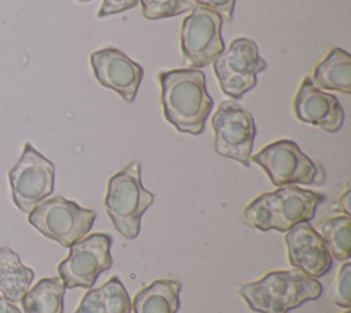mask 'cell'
<instances>
[{
  "instance_id": "obj_1",
  "label": "cell",
  "mask_w": 351,
  "mask_h": 313,
  "mask_svg": "<svg viewBox=\"0 0 351 313\" xmlns=\"http://www.w3.org/2000/svg\"><path fill=\"white\" fill-rule=\"evenodd\" d=\"M165 118L182 133L199 135L213 108L204 73L197 69H176L159 73Z\"/></svg>"
},
{
  "instance_id": "obj_2",
  "label": "cell",
  "mask_w": 351,
  "mask_h": 313,
  "mask_svg": "<svg viewBox=\"0 0 351 313\" xmlns=\"http://www.w3.org/2000/svg\"><path fill=\"white\" fill-rule=\"evenodd\" d=\"M239 294L258 313H288L322 294V284L299 269L269 272L262 279L244 284Z\"/></svg>"
},
{
  "instance_id": "obj_3",
  "label": "cell",
  "mask_w": 351,
  "mask_h": 313,
  "mask_svg": "<svg viewBox=\"0 0 351 313\" xmlns=\"http://www.w3.org/2000/svg\"><path fill=\"white\" fill-rule=\"evenodd\" d=\"M322 200V194L296 185H284L255 198L244 209L243 220L261 231L285 232L299 222H308Z\"/></svg>"
},
{
  "instance_id": "obj_4",
  "label": "cell",
  "mask_w": 351,
  "mask_h": 313,
  "mask_svg": "<svg viewBox=\"0 0 351 313\" xmlns=\"http://www.w3.org/2000/svg\"><path fill=\"white\" fill-rule=\"evenodd\" d=\"M154 199L155 195L143 187L141 165L136 161L108 180L104 206L114 228L123 237L134 239L140 232L141 217Z\"/></svg>"
},
{
  "instance_id": "obj_5",
  "label": "cell",
  "mask_w": 351,
  "mask_h": 313,
  "mask_svg": "<svg viewBox=\"0 0 351 313\" xmlns=\"http://www.w3.org/2000/svg\"><path fill=\"white\" fill-rule=\"evenodd\" d=\"M96 213L73 200L55 196L40 202L30 213L29 222L45 237L70 247L92 228Z\"/></svg>"
},
{
  "instance_id": "obj_6",
  "label": "cell",
  "mask_w": 351,
  "mask_h": 313,
  "mask_svg": "<svg viewBox=\"0 0 351 313\" xmlns=\"http://www.w3.org/2000/svg\"><path fill=\"white\" fill-rule=\"evenodd\" d=\"M8 178L15 206L29 214L40 202L52 194L55 166L30 143H26L22 155L10 169Z\"/></svg>"
},
{
  "instance_id": "obj_7",
  "label": "cell",
  "mask_w": 351,
  "mask_h": 313,
  "mask_svg": "<svg viewBox=\"0 0 351 313\" xmlns=\"http://www.w3.org/2000/svg\"><path fill=\"white\" fill-rule=\"evenodd\" d=\"M266 69L254 40L239 37L214 59V71L222 92L233 99L243 97L256 85V74Z\"/></svg>"
},
{
  "instance_id": "obj_8",
  "label": "cell",
  "mask_w": 351,
  "mask_h": 313,
  "mask_svg": "<svg viewBox=\"0 0 351 313\" xmlns=\"http://www.w3.org/2000/svg\"><path fill=\"white\" fill-rule=\"evenodd\" d=\"M111 243L108 235L92 233L71 244L70 254L58 266L64 287L92 288L99 275L112 265Z\"/></svg>"
},
{
  "instance_id": "obj_9",
  "label": "cell",
  "mask_w": 351,
  "mask_h": 313,
  "mask_svg": "<svg viewBox=\"0 0 351 313\" xmlns=\"http://www.w3.org/2000/svg\"><path fill=\"white\" fill-rule=\"evenodd\" d=\"M215 151L248 167L255 139V121L251 113L234 102H222L211 118Z\"/></svg>"
},
{
  "instance_id": "obj_10",
  "label": "cell",
  "mask_w": 351,
  "mask_h": 313,
  "mask_svg": "<svg viewBox=\"0 0 351 313\" xmlns=\"http://www.w3.org/2000/svg\"><path fill=\"white\" fill-rule=\"evenodd\" d=\"M223 19L211 8L196 4L181 27V51L192 67H204L223 52L221 36Z\"/></svg>"
},
{
  "instance_id": "obj_11",
  "label": "cell",
  "mask_w": 351,
  "mask_h": 313,
  "mask_svg": "<svg viewBox=\"0 0 351 313\" xmlns=\"http://www.w3.org/2000/svg\"><path fill=\"white\" fill-rule=\"evenodd\" d=\"M251 159L266 172L276 187L314 184L318 180L317 165L292 140L274 141Z\"/></svg>"
},
{
  "instance_id": "obj_12",
  "label": "cell",
  "mask_w": 351,
  "mask_h": 313,
  "mask_svg": "<svg viewBox=\"0 0 351 313\" xmlns=\"http://www.w3.org/2000/svg\"><path fill=\"white\" fill-rule=\"evenodd\" d=\"M95 77L104 88L115 91L126 102L136 99L144 70L125 52L117 48H104L90 55Z\"/></svg>"
},
{
  "instance_id": "obj_13",
  "label": "cell",
  "mask_w": 351,
  "mask_h": 313,
  "mask_svg": "<svg viewBox=\"0 0 351 313\" xmlns=\"http://www.w3.org/2000/svg\"><path fill=\"white\" fill-rule=\"evenodd\" d=\"M284 239L289 264L307 276L318 279L332 266V255L326 243L308 222L293 225Z\"/></svg>"
},
{
  "instance_id": "obj_14",
  "label": "cell",
  "mask_w": 351,
  "mask_h": 313,
  "mask_svg": "<svg viewBox=\"0 0 351 313\" xmlns=\"http://www.w3.org/2000/svg\"><path fill=\"white\" fill-rule=\"evenodd\" d=\"M293 111L299 121L335 133L343 128L344 110L335 95L318 89L310 77H304L293 100Z\"/></svg>"
},
{
  "instance_id": "obj_15",
  "label": "cell",
  "mask_w": 351,
  "mask_h": 313,
  "mask_svg": "<svg viewBox=\"0 0 351 313\" xmlns=\"http://www.w3.org/2000/svg\"><path fill=\"white\" fill-rule=\"evenodd\" d=\"M180 291V281L158 279L137 292L132 302L133 313H177Z\"/></svg>"
},
{
  "instance_id": "obj_16",
  "label": "cell",
  "mask_w": 351,
  "mask_h": 313,
  "mask_svg": "<svg viewBox=\"0 0 351 313\" xmlns=\"http://www.w3.org/2000/svg\"><path fill=\"white\" fill-rule=\"evenodd\" d=\"M132 302L121 283L114 276L99 288L89 290L74 313H130Z\"/></svg>"
},
{
  "instance_id": "obj_17",
  "label": "cell",
  "mask_w": 351,
  "mask_h": 313,
  "mask_svg": "<svg viewBox=\"0 0 351 313\" xmlns=\"http://www.w3.org/2000/svg\"><path fill=\"white\" fill-rule=\"evenodd\" d=\"M318 89L351 92V56L341 48H333L322 62H319L311 78Z\"/></svg>"
},
{
  "instance_id": "obj_18",
  "label": "cell",
  "mask_w": 351,
  "mask_h": 313,
  "mask_svg": "<svg viewBox=\"0 0 351 313\" xmlns=\"http://www.w3.org/2000/svg\"><path fill=\"white\" fill-rule=\"evenodd\" d=\"M34 272L25 266L18 254L10 247H0V292L12 303L22 301L27 292Z\"/></svg>"
},
{
  "instance_id": "obj_19",
  "label": "cell",
  "mask_w": 351,
  "mask_h": 313,
  "mask_svg": "<svg viewBox=\"0 0 351 313\" xmlns=\"http://www.w3.org/2000/svg\"><path fill=\"white\" fill-rule=\"evenodd\" d=\"M64 292L60 277H44L23 295V313H63Z\"/></svg>"
},
{
  "instance_id": "obj_20",
  "label": "cell",
  "mask_w": 351,
  "mask_h": 313,
  "mask_svg": "<svg viewBox=\"0 0 351 313\" xmlns=\"http://www.w3.org/2000/svg\"><path fill=\"white\" fill-rule=\"evenodd\" d=\"M350 216L330 217L319 222V235L326 243L332 258H336L339 261H347L350 258Z\"/></svg>"
},
{
  "instance_id": "obj_21",
  "label": "cell",
  "mask_w": 351,
  "mask_h": 313,
  "mask_svg": "<svg viewBox=\"0 0 351 313\" xmlns=\"http://www.w3.org/2000/svg\"><path fill=\"white\" fill-rule=\"evenodd\" d=\"M143 7V15L147 19H162L177 16L192 8L186 0H138Z\"/></svg>"
},
{
  "instance_id": "obj_22",
  "label": "cell",
  "mask_w": 351,
  "mask_h": 313,
  "mask_svg": "<svg viewBox=\"0 0 351 313\" xmlns=\"http://www.w3.org/2000/svg\"><path fill=\"white\" fill-rule=\"evenodd\" d=\"M328 298L335 305L350 309L351 306V264L350 262H346L340 268L337 273V279L333 287L330 288Z\"/></svg>"
},
{
  "instance_id": "obj_23",
  "label": "cell",
  "mask_w": 351,
  "mask_h": 313,
  "mask_svg": "<svg viewBox=\"0 0 351 313\" xmlns=\"http://www.w3.org/2000/svg\"><path fill=\"white\" fill-rule=\"evenodd\" d=\"M137 3H138V0H103V5L99 10L97 16L103 18L107 15L128 11L133 7H136Z\"/></svg>"
},
{
  "instance_id": "obj_24",
  "label": "cell",
  "mask_w": 351,
  "mask_h": 313,
  "mask_svg": "<svg viewBox=\"0 0 351 313\" xmlns=\"http://www.w3.org/2000/svg\"><path fill=\"white\" fill-rule=\"evenodd\" d=\"M197 4H203L215 11L222 19L232 21L236 0H199Z\"/></svg>"
},
{
  "instance_id": "obj_25",
  "label": "cell",
  "mask_w": 351,
  "mask_h": 313,
  "mask_svg": "<svg viewBox=\"0 0 351 313\" xmlns=\"http://www.w3.org/2000/svg\"><path fill=\"white\" fill-rule=\"evenodd\" d=\"M333 209L343 211L344 216H350V189H346V192L340 196L336 205H333Z\"/></svg>"
},
{
  "instance_id": "obj_26",
  "label": "cell",
  "mask_w": 351,
  "mask_h": 313,
  "mask_svg": "<svg viewBox=\"0 0 351 313\" xmlns=\"http://www.w3.org/2000/svg\"><path fill=\"white\" fill-rule=\"evenodd\" d=\"M0 313H22L18 306L8 299H5L3 295L0 297Z\"/></svg>"
},
{
  "instance_id": "obj_27",
  "label": "cell",
  "mask_w": 351,
  "mask_h": 313,
  "mask_svg": "<svg viewBox=\"0 0 351 313\" xmlns=\"http://www.w3.org/2000/svg\"><path fill=\"white\" fill-rule=\"evenodd\" d=\"M80 1H90V0H80Z\"/></svg>"
},
{
  "instance_id": "obj_28",
  "label": "cell",
  "mask_w": 351,
  "mask_h": 313,
  "mask_svg": "<svg viewBox=\"0 0 351 313\" xmlns=\"http://www.w3.org/2000/svg\"><path fill=\"white\" fill-rule=\"evenodd\" d=\"M344 313H351V312H350V310H347V312H344Z\"/></svg>"
},
{
  "instance_id": "obj_29",
  "label": "cell",
  "mask_w": 351,
  "mask_h": 313,
  "mask_svg": "<svg viewBox=\"0 0 351 313\" xmlns=\"http://www.w3.org/2000/svg\"><path fill=\"white\" fill-rule=\"evenodd\" d=\"M196 3H199V0H196Z\"/></svg>"
}]
</instances>
